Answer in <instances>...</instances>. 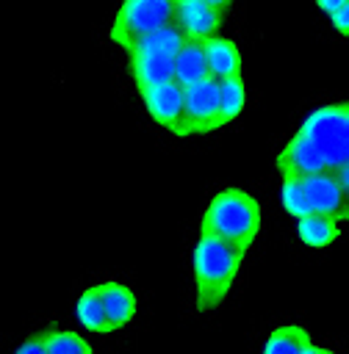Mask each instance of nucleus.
Returning <instances> with one entry per match:
<instances>
[{"label":"nucleus","instance_id":"obj_4","mask_svg":"<svg viewBox=\"0 0 349 354\" xmlns=\"http://www.w3.org/2000/svg\"><path fill=\"white\" fill-rule=\"evenodd\" d=\"M299 130L321 147L330 171H338L349 163V100L313 108L299 124Z\"/></svg>","mask_w":349,"mask_h":354},{"label":"nucleus","instance_id":"obj_12","mask_svg":"<svg viewBox=\"0 0 349 354\" xmlns=\"http://www.w3.org/2000/svg\"><path fill=\"white\" fill-rule=\"evenodd\" d=\"M127 58H130V75H133L138 94L177 80L174 77V58H150V55H127Z\"/></svg>","mask_w":349,"mask_h":354},{"label":"nucleus","instance_id":"obj_16","mask_svg":"<svg viewBox=\"0 0 349 354\" xmlns=\"http://www.w3.org/2000/svg\"><path fill=\"white\" fill-rule=\"evenodd\" d=\"M75 315H78V324L89 332H97V335H108V321H105V307H102V299H100V290L97 285L94 288H86L78 301H75Z\"/></svg>","mask_w":349,"mask_h":354},{"label":"nucleus","instance_id":"obj_18","mask_svg":"<svg viewBox=\"0 0 349 354\" xmlns=\"http://www.w3.org/2000/svg\"><path fill=\"white\" fill-rule=\"evenodd\" d=\"M247 102V88H244V77H233L219 83V127L235 122L244 111Z\"/></svg>","mask_w":349,"mask_h":354},{"label":"nucleus","instance_id":"obj_1","mask_svg":"<svg viewBox=\"0 0 349 354\" xmlns=\"http://www.w3.org/2000/svg\"><path fill=\"white\" fill-rule=\"evenodd\" d=\"M260 221H263L260 202L249 191L222 188L202 210L199 232H208L247 254V249L255 243L260 232Z\"/></svg>","mask_w":349,"mask_h":354},{"label":"nucleus","instance_id":"obj_17","mask_svg":"<svg viewBox=\"0 0 349 354\" xmlns=\"http://www.w3.org/2000/svg\"><path fill=\"white\" fill-rule=\"evenodd\" d=\"M296 238H299L305 246L324 249V246H330V243L338 238V221L324 218V216L299 218V221H296Z\"/></svg>","mask_w":349,"mask_h":354},{"label":"nucleus","instance_id":"obj_5","mask_svg":"<svg viewBox=\"0 0 349 354\" xmlns=\"http://www.w3.org/2000/svg\"><path fill=\"white\" fill-rule=\"evenodd\" d=\"M227 8V0H174V25L186 36V41L205 44L208 39L219 36Z\"/></svg>","mask_w":349,"mask_h":354},{"label":"nucleus","instance_id":"obj_11","mask_svg":"<svg viewBox=\"0 0 349 354\" xmlns=\"http://www.w3.org/2000/svg\"><path fill=\"white\" fill-rule=\"evenodd\" d=\"M205 55H208L211 77L216 83L241 77V53H238L235 41H230L224 36H213V39L205 41Z\"/></svg>","mask_w":349,"mask_h":354},{"label":"nucleus","instance_id":"obj_26","mask_svg":"<svg viewBox=\"0 0 349 354\" xmlns=\"http://www.w3.org/2000/svg\"><path fill=\"white\" fill-rule=\"evenodd\" d=\"M346 224H349V213H346Z\"/></svg>","mask_w":349,"mask_h":354},{"label":"nucleus","instance_id":"obj_13","mask_svg":"<svg viewBox=\"0 0 349 354\" xmlns=\"http://www.w3.org/2000/svg\"><path fill=\"white\" fill-rule=\"evenodd\" d=\"M174 77L183 88L197 86L202 80H213L211 69H208V55H205V44L199 41H186V47L177 53L174 58Z\"/></svg>","mask_w":349,"mask_h":354},{"label":"nucleus","instance_id":"obj_2","mask_svg":"<svg viewBox=\"0 0 349 354\" xmlns=\"http://www.w3.org/2000/svg\"><path fill=\"white\" fill-rule=\"evenodd\" d=\"M241 263H244V252L208 232H199L191 257L197 310H216L227 299L230 288L238 279Z\"/></svg>","mask_w":349,"mask_h":354},{"label":"nucleus","instance_id":"obj_20","mask_svg":"<svg viewBox=\"0 0 349 354\" xmlns=\"http://www.w3.org/2000/svg\"><path fill=\"white\" fill-rule=\"evenodd\" d=\"M280 202H283L285 213H288V216H294L296 221H299V218L313 216L302 180H283V183H280Z\"/></svg>","mask_w":349,"mask_h":354},{"label":"nucleus","instance_id":"obj_24","mask_svg":"<svg viewBox=\"0 0 349 354\" xmlns=\"http://www.w3.org/2000/svg\"><path fill=\"white\" fill-rule=\"evenodd\" d=\"M335 177H338V183H341V188H343V194H346V199H349V163L341 166V169L335 171Z\"/></svg>","mask_w":349,"mask_h":354},{"label":"nucleus","instance_id":"obj_19","mask_svg":"<svg viewBox=\"0 0 349 354\" xmlns=\"http://www.w3.org/2000/svg\"><path fill=\"white\" fill-rule=\"evenodd\" d=\"M47 354H91V343L75 329H44Z\"/></svg>","mask_w":349,"mask_h":354},{"label":"nucleus","instance_id":"obj_14","mask_svg":"<svg viewBox=\"0 0 349 354\" xmlns=\"http://www.w3.org/2000/svg\"><path fill=\"white\" fill-rule=\"evenodd\" d=\"M186 47V36L180 33V28L172 22L155 33H150L147 39H141L127 55H150V58H177V53Z\"/></svg>","mask_w":349,"mask_h":354},{"label":"nucleus","instance_id":"obj_21","mask_svg":"<svg viewBox=\"0 0 349 354\" xmlns=\"http://www.w3.org/2000/svg\"><path fill=\"white\" fill-rule=\"evenodd\" d=\"M14 354H47V346H44L42 332H36V335L25 337V340H22V343L14 348Z\"/></svg>","mask_w":349,"mask_h":354},{"label":"nucleus","instance_id":"obj_15","mask_svg":"<svg viewBox=\"0 0 349 354\" xmlns=\"http://www.w3.org/2000/svg\"><path fill=\"white\" fill-rule=\"evenodd\" d=\"M310 332L299 324H283L269 332L260 354H302L310 346Z\"/></svg>","mask_w":349,"mask_h":354},{"label":"nucleus","instance_id":"obj_3","mask_svg":"<svg viewBox=\"0 0 349 354\" xmlns=\"http://www.w3.org/2000/svg\"><path fill=\"white\" fill-rule=\"evenodd\" d=\"M174 22V0H125L111 22V41L127 53L150 33Z\"/></svg>","mask_w":349,"mask_h":354},{"label":"nucleus","instance_id":"obj_10","mask_svg":"<svg viewBox=\"0 0 349 354\" xmlns=\"http://www.w3.org/2000/svg\"><path fill=\"white\" fill-rule=\"evenodd\" d=\"M102 307H105V321H108V335L119 332L122 326H127L136 315V293L122 285V282H100L97 285Z\"/></svg>","mask_w":349,"mask_h":354},{"label":"nucleus","instance_id":"obj_8","mask_svg":"<svg viewBox=\"0 0 349 354\" xmlns=\"http://www.w3.org/2000/svg\"><path fill=\"white\" fill-rule=\"evenodd\" d=\"M141 100H144L147 113L161 127H166L174 136H183V124H186V88L177 80H172L166 86H158L152 91H144Z\"/></svg>","mask_w":349,"mask_h":354},{"label":"nucleus","instance_id":"obj_7","mask_svg":"<svg viewBox=\"0 0 349 354\" xmlns=\"http://www.w3.org/2000/svg\"><path fill=\"white\" fill-rule=\"evenodd\" d=\"M219 130V83L202 80L186 88V124L183 136Z\"/></svg>","mask_w":349,"mask_h":354},{"label":"nucleus","instance_id":"obj_25","mask_svg":"<svg viewBox=\"0 0 349 354\" xmlns=\"http://www.w3.org/2000/svg\"><path fill=\"white\" fill-rule=\"evenodd\" d=\"M302 354H338V351H332V348H327V346H319V343H310Z\"/></svg>","mask_w":349,"mask_h":354},{"label":"nucleus","instance_id":"obj_9","mask_svg":"<svg viewBox=\"0 0 349 354\" xmlns=\"http://www.w3.org/2000/svg\"><path fill=\"white\" fill-rule=\"evenodd\" d=\"M305 185V194H307V202H310V210L313 216H324V218H332V221H346V213H349V199L335 177V171H321V174H313L307 180H302Z\"/></svg>","mask_w":349,"mask_h":354},{"label":"nucleus","instance_id":"obj_22","mask_svg":"<svg viewBox=\"0 0 349 354\" xmlns=\"http://www.w3.org/2000/svg\"><path fill=\"white\" fill-rule=\"evenodd\" d=\"M330 22H332V28H335L341 36H349V0L343 3V8H341L338 14L330 17Z\"/></svg>","mask_w":349,"mask_h":354},{"label":"nucleus","instance_id":"obj_6","mask_svg":"<svg viewBox=\"0 0 349 354\" xmlns=\"http://www.w3.org/2000/svg\"><path fill=\"white\" fill-rule=\"evenodd\" d=\"M274 169H277L280 180H307L313 174L330 171V163H327V155L321 152V147L313 138H307L302 130H296L277 152Z\"/></svg>","mask_w":349,"mask_h":354},{"label":"nucleus","instance_id":"obj_23","mask_svg":"<svg viewBox=\"0 0 349 354\" xmlns=\"http://www.w3.org/2000/svg\"><path fill=\"white\" fill-rule=\"evenodd\" d=\"M343 3H346V0H316V6H319V8H321L327 17L338 14V11L343 8Z\"/></svg>","mask_w":349,"mask_h":354}]
</instances>
